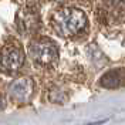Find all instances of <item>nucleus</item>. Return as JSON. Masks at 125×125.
Segmentation results:
<instances>
[{
    "label": "nucleus",
    "mask_w": 125,
    "mask_h": 125,
    "mask_svg": "<svg viewBox=\"0 0 125 125\" xmlns=\"http://www.w3.org/2000/svg\"><path fill=\"white\" fill-rule=\"evenodd\" d=\"M24 54L23 51L14 46H9L0 53V70L6 74H14L23 67Z\"/></svg>",
    "instance_id": "obj_3"
},
{
    "label": "nucleus",
    "mask_w": 125,
    "mask_h": 125,
    "mask_svg": "<svg viewBox=\"0 0 125 125\" xmlns=\"http://www.w3.org/2000/svg\"><path fill=\"white\" fill-rule=\"evenodd\" d=\"M4 108H6V100L3 97H0V111H3Z\"/></svg>",
    "instance_id": "obj_7"
},
{
    "label": "nucleus",
    "mask_w": 125,
    "mask_h": 125,
    "mask_svg": "<svg viewBox=\"0 0 125 125\" xmlns=\"http://www.w3.org/2000/svg\"><path fill=\"white\" fill-rule=\"evenodd\" d=\"M107 119H104V121H98V122H91V124H87V125H100V124H102V122H105Z\"/></svg>",
    "instance_id": "obj_8"
},
{
    "label": "nucleus",
    "mask_w": 125,
    "mask_h": 125,
    "mask_svg": "<svg viewBox=\"0 0 125 125\" xmlns=\"http://www.w3.org/2000/svg\"><path fill=\"white\" fill-rule=\"evenodd\" d=\"M30 57L40 65H53L58 60V50L51 40L40 39L30 43Z\"/></svg>",
    "instance_id": "obj_2"
},
{
    "label": "nucleus",
    "mask_w": 125,
    "mask_h": 125,
    "mask_svg": "<svg viewBox=\"0 0 125 125\" xmlns=\"http://www.w3.org/2000/svg\"><path fill=\"white\" fill-rule=\"evenodd\" d=\"M125 84V70L124 68H115L105 73L100 80V85L104 88H118Z\"/></svg>",
    "instance_id": "obj_6"
},
{
    "label": "nucleus",
    "mask_w": 125,
    "mask_h": 125,
    "mask_svg": "<svg viewBox=\"0 0 125 125\" xmlns=\"http://www.w3.org/2000/svg\"><path fill=\"white\" fill-rule=\"evenodd\" d=\"M100 13L108 24L125 23V0H109L101 6Z\"/></svg>",
    "instance_id": "obj_5"
},
{
    "label": "nucleus",
    "mask_w": 125,
    "mask_h": 125,
    "mask_svg": "<svg viewBox=\"0 0 125 125\" xmlns=\"http://www.w3.org/2000/svg\"><path fill=\"white\" fill-rule=\"evenodd\" d=\"M34 93V83L29 77L14 80L9 87V94L16 102H29Z\"/></svg>",
    "instance_id": "obj_4"
},
{
    "label": "nucleus",
    "mask_w": 125,
    "mask_h": 125,
    "mask_svg": "<svg viewBox=\"0 0 125 125\" xmlns=\"http://www.w3.org/2000/svg\"><path fill=\"white\" fill-rule=\"evenodd\" d=\"M51 24L58 36L71 39L78 36L87 27V16L80 9L64 7L55 11Z\"/></svg>",
    "instance_id": "obj_1"
}]
</instances>
